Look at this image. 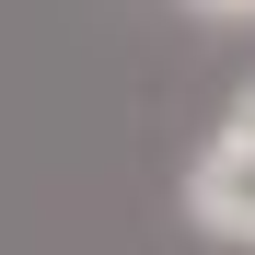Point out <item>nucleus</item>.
Here are the masks:
<instances>
[{
    "label": "nucleus",
    "mask_w": 255,
    "mask_h": 255,
    "mask_svg": "<svg viewBox=\"0 0 255 255\" xmlns=\"http://www.w3.org/2000/svg\"><path fill=\"white\" fill-rule=\"evenodd\" d=\"M209 139H221V151H232V162H255V81H244V93H232V105H221V128H209Z\"/></svg>",
    "instance_id": "nucleus-2"
},
{
    "label": "nucleus",
    "mask_w": 255,
    "mask_h": 255,
    "mask_svg": "<svg viewBox=\"0 0 255 255\" xmlns=\"http://www.w3.org/2000/svg\"><path fill=\"white\" fill-rule=\"evenodd\" d=\"M186 12H209V23H255V0H186Z\"/></svg>",
    "instance_id": "nucleus-3"
},
{
    "label": "nucleus",
    "mask_w": 255,
    "mask_h": 255,
    "mask_svg": "<svg viewBox=\"0 0 255 255\" xmlns=\"http://www.w3.org/2000/svg\"><path fill=\"white\" fill-rule=\"evenodd\" d=\"M186 221H197L209 244H255V162H232L221 139H209V151L186 162Z\"/></svg>",
    "instance_id": "nucleus-1"
}]
</instances>
